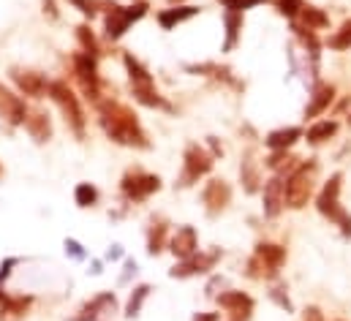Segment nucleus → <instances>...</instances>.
I'll list each match as a JSON object with an SVG mask.
<instances>
[{"mask_svg":"<svg viewBox=\"0 0 351 321\" xmlns=\"http://www.w3.org/2000/svg\"><path fill=\"white\" fill-rule=\"evenodd\" d=\"M98 123H101L104 134L123 147H136V150L150 147V139H147L139 117L134 115V109H128L120 101H98Z\"/></svg>","mask_w":351,"mask_h":321,"instance_id":"obj_1","label":"nucleus"},{"mask_svg":"<svg viewBox=\"0 0 351 321\" xmlns=\"http://www.w3.org/2000/svg\"><path fill=\"white\" fill-rule=\"evenodd\" d=\"M316 177H319V160L308 158L297 163L286 177V207L302 210L316 191Z\"/></svg>","mask_w":351,"mask_h":321,"instance_id":"obj_2","label":"nucleus"},{"mask_svg":"<svg viewBox=\"0 0 351 321\" xmlns=\"http://www.w3.org/2000/svg\"><path fill=\"white\" fill-rule=\"evenodd\" d=\"M49 98L55 101V106L63 112L69 128L74 131L77 139H85V128H88V117L82 112V104H80V95L69 87V82L55 80L49 84Z\"/></svg>","mask_w":351,"mask_h":321,"instance_id":"obj_3","label":"nucleus"},{"mask_svg":"<svg viewBox=\"0 0 351 321\" xmlns=\"http://www.w3.org/2000/svg\"><path fill=\"white\" fill-rule=\"evenodd\" d=\"M341 182H343V174H332L324 182L322 193L316 196V210L324 218H330L332 224H338L341 226V235L346 240H351V215L343 210V204H341Z\"/></svg>","mask_w":351,"mask_h":321,"instance_id":"obj_4","label":"nucleus"},{"mask_svg":"<svg viewBox=\"0 0 351 321\" xmlns=\"http://www.w3.org/2000/svg\"><path fill=\"white\" fill-rule=\"evenodd\" d=\"M286 264V248L275 242H259L245 264V275L254 281H272L278 278L280 267Z\"/></svg>","mask_w":351,"mask_h":321,"instance_id":"obj_5","label":"nucleus"},{"mask_svg":"<svg viewBox=\"0 0 351 321\" xmlns=\"http://www.w3.org/2000/svg\"><path fill=\"white\" fill-rule=\"evenodd\" d=\"M104 11H106V19H104V33L109 41H117L128 33V27L134 22H139L145 14H147V3L145 0H136L131 5H120V3H109L104 0Z\"/></svg>","mask_w":351,"mask_h":321,"instance_id":"obj_6","label":"nucleus"},{"mask_svg":"<svg viewBox=\"0 0 351 321\" xmlns=\"http://www.w3.org/2000/svg\"><path fill=\"white\" fill-rule=\"evenodd\" d=\"M213 156L202 147V145H188L182 153V171L177 177L180 188H191L193 182H199L202 177H207L213 171Z\"/></svg>","mask_w":351,"mask_h":321,"instance_id":"obj_7","label":"nucleus"},{"mask_svg":"<svg viewBox=\"0 0 351 321\" xmlns=\"http://www.w3.org/2000/svg\"><path fill=\"white\" fill-rule=\"evenodd\" d=\"M161 191V177L158 174H147V171H125L120 180V193L128 202H145L153 193Z\"/></svg>","mask_w":351,"mask_h":321,"instance_id":"obj_8","label":"nucleus"},{"mask_svg":"<svg viewBox=\"0 0 351 321\" xmlns=\"http://www.w3.org/2000/svg\"><path fill=\"white\" fill-rule=\"evenodd\" d=\"M74 77L80 82L85 98L93 104L101 101V74H98V58H93L88 52H77L74 55Z\"/></svg>","mask_w":351,"mask_h":321,"instance_id":"obj_9","label":"nucleus"},{"mask_svg":"<svg viewBox=\"0 0 351 321\" xmlns=\"http://www.w3.org/2000/svg\"><path fill=\"white\" fill-rule=\"evenodd\" d=\"M221 248H213V250H207V253H196V256H191V259H182V261H177L175 267L169 270V275L172 278H193V275H207L218 261H221Z\"/></svg>","mask_w":351,"mask_h":321,"instance_id":"obj_10","label":"nucleus"},{"mask_svg":"<svg viewBox=\"0 0 351 321\" xmlns=\"http://www.w3.org/2000/svg\"><path fill=\"white\" fill-rule=\"evenodd\" d=\"M286 177L289 174H275L262 185L264 218H278L286 207Z\"/></svg>","mask_w":351,"mask_h":321,"instance_id":"obj_11","label":"nucleus"},{"mask_svg":"<svg viewBox=\"0 0 351 321\" xmlns=\"http://www.w3.org/2000/svg\"><path fill=\"white\" fill-rule=\"evenodd\" d=\"M11 82L16 84V90L22 95H33V98L49 95V84H52L44 74L30 71V69H11Z\"/></svg>","mask_w":351,"mask_h":321,"instance_id":"obj_12","label":"nucleus"},{"mask_svg":"<svg viewBox=\"0 0 351 321\" xmlns=\"http://www.w3.org/2000/svg\"><path fill=\"white\" fill-rule=\"evenodd\" d=\"M202 202H204V210H207V215H221L226 207H229V202H232V188H229V182L226 180H210L207 185H204V191H202Z\"/></svg>","mask_w":351,"mask_h":321,"instance_id":"obj_13","label":"nucleus"},{"mask_svg":"<svg viewBox=\"0 0 351 321\" xmlns=\"http://www.w3.org/2000/svg\"><path fill=\"white\" fill-rule=\"evenodd\" d=\"M218 305L229 313V319L237 321H248L254 308H256L254 297L245 294V292H223V294H218Z\"/></svg>","mask_w":351,"mask_h":321,"instance_id":"obj_14","label":"nucleus"},{"mask_svg":"<svg viewBox=\"0 0 351 321\" xmlns=\"http://www.w3.org/2000/svg\"><path fill=\"white\" fill-rule=\"evenodd\" d=\"M27 115H30V112H27L25 101H22L16 93H11L8 87L0 84V117H3L8 126H25Z\"/></svg>","mask_w":351,"mask_h":321,"instance_id":"obj_15","label":"nucleus"},{"mask_svg":"<svg viewBox=\"0 0 351 321\" xmlns=\"http://www.w3.org/2000/svg\"><path fill=\"white\" fill-rule=\"evenodd\" d=\"M114 311H117V297L112 292H101L90 300L88 305H82L80 313L71 316V321H98L101 316H109Z\"/></svg>","mask_w":351,"mask_h":321,"instance_id":"obj_16","label":"nucleus"},{"mask_svg":"<svg viewBox=\"0 0 351 321\" xmlns=\"http://www.w3.org/2000/svg\"><path fill=\"white\" fill-rule=\"evenodd\" d=\"M332 101H335V84L332 82H316L313 90H311V101L305 106V120L308 117L313 120V117L324 115L332 106Z\"/></svg>","mask_w":351,"mask_h":321,"instance_id":"obj_17","label":"nucleus"},{"mask_svg":"<svg viewBox=\"0 0 351 321\" xmlns=\"http://www.w3.org/2000/svg\"><path fill=\"white\" fill-rule=\"evenodd\" d=\"M169 250H172V256H175L177 261L196 256L199 253V235H196V229L193 226H180L175 235L169 237Z\"/></svg>","mask_w":351,"mask_h":321,"instance_id":"obj_18","label":"nucleus"},{"mask_svg":"<svg viewBox=\"0 0 351 321\" xmlns=\"http://www.w3.org/2000/svg\"><path fill=\"white\" fill-rule=\"evenodd\" d=\"M300 139H305L302 128H297V126H286V128H275V131H269V134L264 136V145H267L269 150H291Z\"/></svg>","mask_w":351,"mask_h":321,"instance_id":"obj_19","label":"nucleus"},{"mask_svg":"<svg viewBox=\"0 0 351 321\" xmlns=\"http://www.w3.org/2000/svg\"><path fill=\"white\" fill-rule=\"evenodd\" d=\"M30 305H33L30 294H8L0 302V321H22L27 316Z\"/></svg>","mask_w":351,"mask_h":321,"instance_id":"obj_20","label":"nucleus"},{"mask_svg":"<svg viewBox=\"0 0 351 321\" xmlns=\"http://www.w3.org/2000/svg\"><path fill=\"white\" fill-rule=\"evenodd\" d=\"M25 131H27L30 139L38 142V145L49 142V139H52V120H49V115H47V112H30L27 120H25Z\"/></svg>","mask_w":351,"mask_h":321,"instance_id":"obj_21","label":"nucleus"},{"mask_svg":"<svg viewBox=\"0 0 351 321\" xmlns=\"http://www.w3.org/2000/svg\"><path fill=\"white\" fill-rule=\"evenodd\" d=\"M199 11H202L199 5H188V3H182V5H172V8H164V11L158 14V25H161L164 30H175L177 25H182V22L193 19Z\"/></svg>","mask_w":351,"mask_h":321,"instance_id":"obj_22","label":"nucleus"},{"mask_svg":"<svg viewBox=\"0 0 351 321\" xmlns=\"http://www.w3.org/2000/svg\"><path fill=\"white\" fill-rule=\"evenodd\" d=\"M223 27H226V38L221 52H234L240 44V33H243V14L240 11H223Z\"/></svg>","mask_w":351,"mask_h":321,"instance_id":"obj_23","label":"nucleus"},{"mask_svg":"<svg viewBox=\"0 0 351 321\" xmlns=\"http://www.w3.org/2000/svg\"><path fill=\"white\" fill-rule=\"evenodd\" d=\"M164 248H169V224L164 218H153V224L147 229V253L158 256Z\"/></svg>","mask_w":351,"mask_h":321,"instance_id":"obj_24","label":"nucleus"},{"mask_svg":"<svg viewBox=\"0 0 351 321\" xmlns=\"http://www.w3.org/2000/svg\"><path fill=\"white\" fill-rule=\"evenodd\" d=\"M131 95L142 104V106H147V109H172L169 106V101L158 93V87L156 84H139V87H131Z\"/></svg>","mask_w":351,"mask_h":321,"instance_id":"obj_25","label":"nucleus"},{"mask_svg":"<svg viewBox=\"0 0 351 321\" xmlns=\"http://www.w3.org/2000/svg\"><path fill=\"white\" fill-rule=\"evenodd\" d=\"M123 66H125V71H128L131 87H139V84H156V82H153V74H150V69H147L139 58H134L131 52H123Z\"/></svg>","mask_w":351,"mask_h":321,"instance_id":"obj_26","label":"nucleus"},{"mask_svg":"<svg viewBox=\"0 0 351 321\" xmlns=\"http://www.w3.org/2000/svg\"><path fill=\"white\" fill-rule=\"evenodd\" d=\"M240 180H243V188L245 193H256L262 188V174H259V160L254 158L251 153L245 156L243 166H240Z\"/></svg>","mask_w":351,"mask_h":321,"instance_id":"obj_27","label":"nucleus"},{"mask_svg":"<svg viewBox=\"0 0 351 321\" xmlns=\"http://www.w3.org/2000/svg\"><path fill=\"white\" fill-rule=\"evenodd\" d=\"M335 134H338V123L335 120H319L305 131V142L316 147V145H324L327 139H332Z\"/></svg>","mask_w":351,"mask_h":321,"instance_id":"obj_28","label":"nucleus"},{"mask_svg":"<svg viewBox=\"0 0 351 321\" xmlns=\"http://www.w3.org/2000/svg\"><path fill=\"white\" fill-rule=\"evenodd\" d=\"M297 19H300L297 25H302V27H308V30H313V33H316V30H324V27L330 25V16H327L322 8H316V5H305Z\"/></svg>","mask_w":351,"mask_h":321,"instance_id":"obj_29","label":"nucleus"},{"mask_svg":"<svg viewBox=\"0 0 351 321\" xmlns=\"http://www.w3.org/2000/svg\"><path fill=\"white\" fill-rule=\"evenodd\" d=\"M150 292H153V286H147V283L134 286V292H131V297H128V305H125V319H136V316L142 313V305H145V300L150 297Z\"/></svg>","mask_w":351,"mask_h":321,"instance_id":"obj_30","label":"nucleus"},{"mask_svg":"<svg viewBox=\"0 0 351 321\" xmlns=\"http://www.w3.org/2000/svg\"><path fill=\"white\" fill-rule=\"evenodd\" d=\"M264 166L272 169L275 174H286V169H294V156L289 150H272L264 160Z\"/></svg>","mask_w":351,"mask_h":321,"instance_id":"obj_31","label":"nucleus"},{"mask_svg":"<svg viewBox=\"0 0 351 321\" xmlns=\"http://www.w3.org/2000/svg\"><path fill=\"white\" fill-rule=\"evenodd\" d=\"M74 202H77V207H82V210L95 207V204H98V188H95L93 182H80V185L74 188Z\"/></svg>","mask_w":351,"mask_h":321,"instance_id":"obj_32","label":"nucleus"},{"mask_svg":"<svg viewBox=\"0 0 351 321\" xmlns=\"http://www.w3.org/2000/svg\"><path fill=\"white\" fill-rule=\"evenodd\" d=\"M77 41H80L82 52H88V55H93V58H98V55H101L98 41H95V33L90 30V25H80V27H77Z\"/></svg>","mask_w":351,"mask_h":321,"instance_id":"obj_33","label":"nucleus"},{"mask_svg":"<svg viewBox=\"0 0 351 321\" xmlns=\"http://www.w3.org/2000/svg\"><path fill=\"white\" fill-rule=\"evenodd\" d=\"M330 49H351V19H346L343 25H341V30H335L332 36H330Z\"/></svg>","mask_w":351,"mask_h":321,"instance_id":"obj_34","label":"nucleus"},{"mask_svg":"<svg viewBox=\"0 0 351 321\" xmlns=\"http://www.w3.org/2000/svg\"><path fill=\"white\" fill-rule=\"evenodd\" d=\"M272 3H275L278 14H283L286 19H297L300 11L305 8V0H272Z\"/></svg>","mask_w":351,"mask_h":321,"instance_id":"obj_35","label":"nucleus"},{"mask_svg":"<svg viewBox=\"0 0 351 321\" xmlns=\"http://www.w3.org/2000/svg\"><path fill=\"white\" fill-rule=\"evenodd\" d=\"M80 14H85L88 19H95L104 11V0H69Z\"/></svg>","mask_w":351,"mask_h":321,"instance_id":"obj_36","label":"nucleus"},{"mask_svg":"<svg viewBox=\"0 0 351 321\" xmlns=\"http://www.w3.org/2000/svg\"><path fill=\"white\" fill-rule=\"evenodd\" d=\"M269 300H272L278 308H283L286 313H294V305H291V300H289V294H286V286H275V289L269 292Z\"/></svg>","mask_w":351,"mask_h":321,"instance_id":"obj_37","label":"nucleus"},{"mask_svg":"<svg viewBox=\"0 0 351 321\" xmlns=\"http://www.w3.org/2000/svg\"><path fill=\"white\" fill-rule=\"evenodd\" d=\"M63 248H66V256H71L74 261H85L88 259V250L82 248V242L74 240V237H69V240L63 242Z\"/></svg>","mask_w":351,"mask_h":321,"instance_id":"obj_38","label":"nucleus"},{"mask_svg":"<svg viewBox=\"0 0 351 321\" xmlns=\"http://www.w3.org/2000/svg\"><path fill=\"white\" fill-rule=\"evenodd\" d=\"M218 3H223V8H229V11H248V8H256V5H262L267 0H218Z\"/></svg>","mask_w":351,"mask_h":321,"instance_id":"obj_39","label":"nucleus"},{"mask_svg":"<svg viewBox=\"0 0 351 321\" xmlns=\"http://www.w3.org/2000/svg\"><path fill=\"white\" fill-rule=\"evenodd\" d=\"M19 264H22L19 256H8V259L0 264V283H5V281L11 278V272H14V267H19Z\"/></svg>","mask_w":351,"mask_h":321,"instance_id":"obj_40","label":"nucleus"},{"mask_svg":"<svg viewBox=\"0 0 351 321\" xmlns=\"http://www.w3.org/2000/svg\"><path fill=\"white\" fill-rule=\"evenodd\" d=\"M302 321H324V316H322V311H319V308H308V311H305V316H302Z\"/></svg>","mask_w":351,"mask_h":321,"instance_id":"obj_41","label":"nucleus"},{"mask_svg":"<svg viewBox=\"0 0 351 321\" xmlns=\"http://www.w3.org/2000/svg\"><path fill=\"white\" fill-rule=\"evenodd\" d=\"M218 286H223V278H213L210 281V286H207V297H215V289Z\"/></svg>","mask_w":351,"mask_h":321,"instance_id":"obj_42","label":"nucleus"},{"mask_svg":"<svg viewBox=\"0 0 351 321\" xmlns=\"http://www.w3.org/2000/svg\"><path fill=\"white\" fill-rule=\"evenodd\" d=\"M44 14H49L52 19H58V8H55V0H44Z\"/></svg>","mask_w":351,"mask_h":321,"instance_id":"obj_43","label":"nucleus"},{"mask_svg":"<svg viewBox=\"0 0 351 321\" xmlns=\"http://www.w3.org/2000/svg\"><path fill=\"white\" fill-rule=\"evenodd\" d=\"M193 321H221V313H196Z\"/></svg>","mask_w":351,"mask_h":321,"instance_id":"obj_44","label":"nucleus"},{"mask_svg":"<svg viewBox=\"0 0 351 321\" xmlns=\"http://www.w3.org/2000/svg\"><path fill=\"white\" fill-rule=\"evenodd\" d=\"M120 256H123V248L120 245H112V250L106 253V259H120Z\"/></svg>","mask_w":351,"mask_h":321,"instance_id":"obj_45","label":"nucleus"},{"mask_svg":"<svg viewBox=\"0 0 351 321\" xmlns=\"http://www.w3.org/2000/svg\"><path fill=\"white\" fill-rule=\"evenodd\" d=\"M169 3H172V5H182V3H185V0H169Z\"/></svg>","mask_w":351,"mask_h":321,"instance_id":"obj_46","label":"nucleus"},{"mask_svg":"<svg viewBox=\"0 0 351 321\" xmlns=\"http://www.w3.org/2000/svg\"><path fill=\"white\" fill-rule=\"evenodd\" d=\"M5 297H8V294H5V292H3V289H0V302H3V300H5Z\"/></svg>","mask_w":351,"mask_h":321,"instance_id":"obj_47","label":"nucleus"},{"mask_svg":"<svg viewBox=\"0 0 351 321\" xmlns=\"http://www.w3.org/2000/svg\"><path fill=\"white\" fill-rule=\"evenodd\" d=\"M349 126H351V115H349Z\"/></svg>","mask_w":351,"mask_h":321,"instance_id":"obj_48","label":"nucleus"},{"mask_svg":"<svg viewBox=\"0 0 351 321\" xmlns=\"http://www.w3.org/2000/svg\"><path fill=\"white\" fill-rule=\"evenodd\" d=\"M0 174H3V166H0Z\"/></svg>","mask_w":351,"mask_h":321,"instance_id":"obj_49","label":"nucleus"},{"mask_svg":"<svg viewBox=\"0 0 351 321\" xmlns=\"http://www.w3.org/2000/svg\"><path fill=\"white\" fill-rule=\"evenodd\" d=\"M229 321H237V319H229Z\"/></svg>","mask_w":351,"mask_h":321,"instance_id":"obj_50","label":"nucleus"}]
</instances>
